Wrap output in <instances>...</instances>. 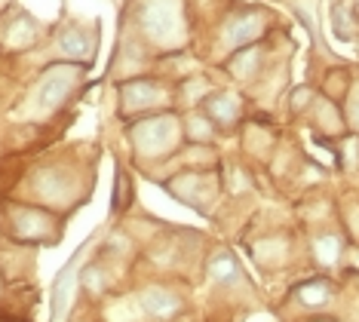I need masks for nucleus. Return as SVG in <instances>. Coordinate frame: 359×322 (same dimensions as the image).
I'll return each instance as SVG.
<instances>
[{
    "label": "nucleus",
    "instance_id": "obj_4",
    "mask_svg": "<svg viewBox=\"0 0 359 322\" xmlns=\"http://www.w3.org/2000/svg\"><path fill=\"white\" fill-rule=\"evenodd\" d=\"M160 111H175V83L163 77H129L117 86V117L129 123Z\"/></svg>",
    "mask_w": 359,
    "mask_h": 322
},
{
    "label": "nucleus",
    "instance_id": "obj_9",
    "mask_svg": "<svg viewBox=\"0 0 359 322\" xmlns=\"http://www.w3.org/2000/svg\"><path fill=\"white\" fill-rule=\"evenodd\" d=\"M200 107L209 114V120L215 123L222 132H233V129H240L243 123L249 120L246 95L236 93V89H222V86H218Z\"/></svg>",
    "mask_w": 359,
    "mask_h": 322
},
{
    "label": "nucleus",
    "instance_id": "obj_18",
    "mask_svg": "<svg viewBox=\"0 0 359 322\" xmlns=\"http://www.w3.org/2000/svg\"><path fill=\"white\" fill-rule=\"evenodd\" d=\"M334 298V286L329 283V279H307V283H301L295 288V301L301 304V307L307 310H323L325 304H332Z\"/></svg>",
    "mask_w": 359,
    "mask_h": 322
},
{
    "label": "nucleus",
    "instance_id": "obj_12",
    "mask_svg": "<svg viewBox=\"0 0 359 322\" xmlns=\"http://www.w3.org/2000/svg\"><path fill=\"white\" fill-rule=\"evenodd\" d=\"M224 71L231 74L236 83H255L264 74V43H252L246 49H240V53H233L224 62Z\"/></svg>",
    "mask_w": 359,
    "mask_h": 322
},
{
    "label": "nucleus",
    "instance_id": "obj_19",
    "mask_svg": "<svg viewBox=\"0 0 359 322\" xmlns=\"http://www.w3.org/2000/svg\"><path fill=\"white\" fill-rule=\"evenodd\" d=\"M344 123H347V132L359 135V80L350 83V93L344 98Z\"/></svg>",
    "mask_w": 359,
    "mask_h": 322
},
{
    "label": "nucleus",
    "instance_id": "obj_11",
    "mask_svg": "<svg viewBox=\"0 0 359 322\" xmlns=\"http://www.w3.org/2000/svg\"><path fill=\"white\" fill-rule=\"evenodd\" d=\"M310 126L320 138H341L347 132V123H344V111L338 107V102L325 95H316L313 105H310Z\"/></svg>",
    "mask_w": 359,
    "mask_h": 322
},
{
    "label": "nucleus",
    "instance_id": "obj_2",
    "mask_svg": "<svg viewBox=\"0 0 359 322\" xmlns=\"http://www.w3.org/2000/svg\"><path fill=\"white\" fill-rule=\"evenodd\" d=\"M123 138L129 147V163L144 175H154L163 163L187 145L182 129V111H160L123 123Z\"/></svg>",
    "mask_w": 359,
    "mask_h": 322
},
{
    "label": "nucleus",
    "instance_id": "obj_7",
    "mask_svg": "<svg viewBox=\"0 0 359 322\" xmlns=\"http://www.w3.org/2000/svg\"><path fill=\"white\" fill-rule=\"evenodd\" d=\"M86 65L77 62H55L46 71H40L37 86H34V111L40 120L55 117V111H62L71 102V95L83 86Z\"/></svg>",
    "mask_w": 359,
    "mask_h": 322
},
{
    "label": "nucleus",
    "instance_id": "obj_20",
    "mask_svg": "<svg viewBox=\"0 0 359 322\" xmlns=\"http://www.w3.org/2000/svg\"><path fill=\"white\" fill-rule=\"evenodd\" d=\"M0 322H10V319H0Z\"/></svg>",
    "mask_w": 359,
    "mask_h": 322
},
{
    "label": "nucleus",
    "instance_id": "obj_5",
    "mask_svg": "<svg viewBox=\"0 0 359 322\" xmlns=\"http://www.w3.org/2000/svg\"><path fill=\"white\" fill-rule=\"evenodd\" d=\"M160 185L172 200H178L182 206L200 215H212L224 196L222 166L218 169H182L175 175H169L166 181H160Z\"/></svg>",
    "mask_w": 359,
    "mask_h": 322
},
{
    "label": "nucleus",
    "instance_id": "obj_3",
    "mask_svg": "<svg viewBox=\"0 0 359 322\" xmlns=\"http://www.w3.org/2000/svg\"><path fill=\"white\" fill-rule=\"evenodd\" d=\"M6 234L22 246H55L65 234V215L28 200L4 203Z\"/></svg>",
    "mask_w": 359,
    "mask_h": 322
},
{
    "label": "nucleus",
    "instance_id": "obj_10",
    "mask_svg": "<svg viewBox=\"0 0 359 322\" xmlns=\"http://www.w3.org/2000/svg\"><path fill=\"white\" fill-rule=\"evenodd\" d=\"M138 307L144 310V316L157 319V322H172L182 316L184 298L182 292L166 283H148L138 288Z\"/></svg>",
    "mask_w": 359,
    "mask_h": 322
},
{
    "label": "nucleus",
    "instance_id": "obj_1",
    "mask_svg": "<svg viewBox=\"0 0 359 322\" xmlns=\"http://www.w3.org/2000/svg\"><path fill=\"white\" fill-rule=\"evenodd\" d=\"M22 185L28 187V203L46 206L68 218L80 203L86 200L89 185H93V166L71 156V151L46 154L25 172Z\"/></svg>",
    "mask_w": 359,
    "mask_h": 322
},
{
    "label": "nucleus",
    "instance_id": "obj_13",
    "mask_svg": "<svg viewBox=\"0 0 359 322\" xmlns=\"http://www.w3.org/2000/svg\"><path fill=\"white\" fill-rule=\"evenodd\" d=\"M215 89L218 86L212 83L206 74H191V77L178 80L175 83V111H194V107H200Z\"/></svg>",
    "mask_w": 359,
    "mask_h": 322
},
{
    "label": "nucleus",
    "instance_id": "obj_6",
    "mask_svg": "<svg viewBox=\"0 0 359 322\" xmlns=\"http://www.w3.org/2000/svg\"><path fill=\"white\" fill-rule=\"evenodd\" d=\"M138 28L151 49L184 46V6L182 0H142Z\"/></svg>",
    "mask_w": 359,
    "mask_h": 322
},
{
    "label": "nucleus",
    "instance_id": "obj_15",
    "mask_svg": "<svg viewBox=\"0 0 359 322\" xmlns=\"http://www.w3.org/2000/svg\"><path fill=\"white\" fill-rule=\"evenodd\" d=\"M206 270H209V279L215 286H236L243 279V270H240V261L233 258L231 249H224V246H215V249L209 252L206 258Z\"/></svg>",
    "mask_w": 359,
    "mask_h": 322
},
{
    "label": "nucleus",
    "instance_id": "obj_17",
    "mask_svg": "<svg viewBox=\"0 0 359 322\" xmlns=\"http://www.w3.org/2000/svg\"><path fill=\"white\" fill-rule=\"evenodd\" d=\"M310 246H313V258L323 267H332L344 252V230H320V234L310 236Z\"/></svg>",
    "mask_w": 359,
    "mask_h": 322
},
{
    "label": "nucleus",
    "instance_id": "obj_14",
    "mask_svg": "<svg viewBox=\"0 0 359 322\" xmlns=\"http://www.w3.org/2000/svg\"><path fill=\"white\" fill-rule=\"evenodd\" d=\"M182 129H184V142L187 145H215L222 129L209 120V114L203 107L194 111H182Z\"/></svg>",
    "mask_w": 359,
    "mask_h": 322
},
{
    "label": "nucleus",
    "instance_id": "obj_16",
    "mask_svg": "<svg viewBox=\"0 0 359 322\" xmlns=\"http://www.w3.org/2000/svg\"><path fill=\"white\" fill-rule=\"evenodd\" d=\"M135 203V181L133 172H129V163L117 160V169H114V191H111V212L126 218L129 209Z\"/></svg>",
    "mask_w": 359,
    "mask_h": 322
},
{
    "label": "nucleus",
    "instance_id": "obj_8",
    "mask_svg": "<svg viewBox=\"0 0 359 322\" xmlns=\"http://www.w3.org/2000/svg\"><path fill=\"white\" fill-rule=\"evenodd\" d=\"M267 22H271V13L252 10V6L227 13L224 22L218 25V31H215V46L222 49V53L233 55L252 43H261V37H264V31H267Z\"/></svg>",
    "mask_w": 359,
    "mask_h": 322
}]
</instances>
